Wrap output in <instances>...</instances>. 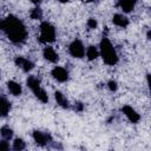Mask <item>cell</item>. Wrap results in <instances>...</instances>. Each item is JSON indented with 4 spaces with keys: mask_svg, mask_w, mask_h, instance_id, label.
Listing matches in <instances>:
<instances>
[{
    "mask_svg": "<svg viewBox=\"0 0 151 151\" xmlns=\"http://www.w3.org/2000/svg\"><path fill=\"white\" fill-rule=\"evenodd\" d=\"M0 134L2 137V139H6V140H11L12 137H13V130L8 126H2L0 129Z\"/></svg>",
    "mask_w": 151,
    "mask_h": 151,
    "instance_id": "17",
    "label": "cell"
},
{
    "mask_svg": "<svg viewBox=\"0 0 151 151\" xmlns=\"http://www.w3.org/2000/svg\"><path fill=\"white\" fill-rule=\"evenodd\" d=\"M87 27L88 28H91V29H93V28H97V26H98V22H97V20L96 19H93V18H90L88 20H87Z\"/></svg>",
    "mask_w": 151,
    "mask_h": 151,
    "instance_id": "20",
    "label": "cell"
},
{
    "mask_svg": "<svg viewBox=\"0 0 151 151\" xmlns=\"http://www.w3.org/2000/svg\"><path fill=\"white\" fill-rule=\"evenodd\" d=\"M84 1H94V0H84Z\"/></svg>",
    "mask_w": 151,
    "mask_h": 151,
    "instance_id": "26",
    "label": "cell"
},
{
    "mask_svg": "<svg viewBox=\"0 0 151 151\" xmlns=\"http://www.w3.org/2000/svg\"><path fill=\"white\" fill-rule=\"evenodd\" d=\"M51 76L59 83H65L68 80V71L61 66H55L51 71Z\"/></svg>",
    "mask_w": 151,
    "mask_h": 151,
    "instance_id": "6",
    "label": "cell"
},
{
    "mask_svg": "<svg viewBox=\"0 0 151 151\" xmlns=\"http://www.w3.org/2000/svg\"><path fill=\"white\" fill-rule=\"evenodd\" d=\"M27 86L31 88V91L33 92V94H34L41 103H47V101H48V96H47L46 91L41 87L39 78H37L35 76H29V77L27 78Z\"/></svg>",
    "mask_w": 151,
    "mask_h": 151,
    "instance_id": "3",
    "label": "cell"
},
{
    "mask_svg": "<svg viewBox=\"0 0 151 151\" xmlns=\"http://www.w3.org/2000/svg\"><path fill=\"white\" fill-rule=\"evenodd\" d=\"M31 18L34 19V20H39L42 18V11L40 9V7H34L32 11H31Z\"/></svg>",
    "mask_w": 151,
    "mask_h": 151,
    "instance_id": "19",
    "label": "cell"
},
{
    "mask_svg": "<svg viewBox=\"0 0 151 151\" xmlns=\"http://www.w3.org/2000/svg\"><path fill=\"white\" fill-rule=\"evenodd\" d=\"M112 22H113L116 26H118V27L125 28V27L129 25V19H127V17L124 15L123 13H116V14L113 15V18H112Z\"/></svg>",
    "mask_w": 151,
    "mask_h": 151,
    "instance_id": "11",
    "label": "cell"
},
{
    "mask_svg": "<svg viewBox=\"0 0 151 151\" xmlns=\"http://www.w3.org/2000/svg\"><path fill=\"white\" fill-rule=\"evenodd\" d=\"M12 147H13V150H17V151L24 150V149L26 147V143H25L24 139H21V138H15L14 142H13Z\"/></svg>",
    "mask_w": 151,
    "mask_h": 151,
    "instance_id": "18",
    "label": "cell"
},
{
    "mask_svg": "<svg viewBox=\"0 0 151 151\" xmlns=\"http://www.w3.org/2000/svg\"><path fill=\"white\" fill-rule=\"evenodd\" d=\"M99 54L101 55L104 63L107 64V65L113 66L118 61V54H117L114 47L112 46L111 41L106 37H104L101 39V41H100V45H99Z\"/></svg>",
    "mask_w": 151,
    "mask_h": 151,
    "instance_id": "2",
    "label": "cell"
},
{
    "mask_svg": "<svg viewBox=\"0 0 151 151\" xmlns=\"http://www.w3.org/2000/svg\"><path fill=\"white\" fill-rule=\"evenodd\" d=\"M136 4H137V0H119L118 6L124 13H129L134 8Z\"/></svg>",
    "mask_w": 151,
    "mask_h": 151,
    "instance_id": "12",
    "label": "cell"
},
{
    "mask_svg": "<svg viewBox=\"0 0 151 151\" xmlns=\"http://www.w3.org/2000/svg\"><path fill=\"white\" fill-rule=\"evenodd\" d=\"M55 28L52 24L48 21H44L40 25V35H39V41L42 44H51L55 40Z\"/></svg>",
    "mask_w": 151,
    "mask_h": 151,
    "instance_id": "4",
    "label": "cell"
},
{
    "mask_svg": "<svg viewBox=\"0 0 151 151\" xmlns=\"http://www.w3.org/2000/svg\"><path fill=\"white\" fill-rule=\"evenodd\" d=\"M7 88H8V91H9L13 96H15V97L20 96V94H21V92H22L21 85H20L19 83L14 81V80H9V81L7 83Z\"/></svg>",
    "mask_w": 151,
    "mask_h": 151,
    "instance_id": "13",
    "label": "cell"
},
{
    "mask_svg": "<svg viewBox=\"0 0 151 151\" xmlns=\"http://www.w3.org/2000/svg\"><path fill=\"white\" fill-rule=\"evenodd\" d=\"M68 52L73 58H83L85 55V47L80 40H73L68 46Z\"/></svg>",
    "mask_w": 151,
    "mask_h": 151,
    "instance_id": "5",
    "label": "cell"
},
{
    "mask_svg": "<svg viewBox=\"0 0 151 151\" xmlns=\"http://www.w3.org/2000/svg\"><path fill=\"white\" fill-rule=\"evenodd\" d=\"M122 112L125 114V117L131 122V123H138L140 119V116L137 113V111L134 109H132L129 105H125L122 107Z\"/></svg>",
    "mask_w": 151,
    "mask_h": 151,
    "instance_id": "8",
    "label": "cell"
},
{
    "mask_svg": "<svg viewBox=\"0 0 151 151\" xmlns=\"http://www.w3.org/2000/svg\"><path fill=\"white\" fill-rule=\"evenodd\" d=\"M9 147H11V146H9L8 140H6V139L0 140V151H2V150H8Z\"/></svg>",
    "mask_w": 151,
    "mask_h": 151,
    "instance_id": "21",
    "label": "cell"
},
{
    "mask_svg": "<svg viewBox=\"0 0 151 151\" xmlns=\"http://www.w3.org/2000/svg\"><path fill=\"white\" fill-rule=\"evenodd\" d=\"M15 65L19 66L24 72H29L34 67V64L29 59L24 58V57H17L15 58Z\"/></svg>",
    "mask_w": 151,
    "mask_h": 151,
    "instance_id": "9",
    "label": "cell"
},
{
    "mask_svg": "<svg viewBox=\"0 0 151 151\" xmlns=\"http://www.w3.org/2000/svg\"><path fill=\"white\" fill-rule=\"evenodd\" d=\"M58 1H60V2H67V1H70V0H58Z\"/></svg>",
    "mask_w": 151,
    "mask_h": 151,
    "instance_id": "25",
    "label": "cell"
},
{
    "mask_svg": "<svg viewBox=\"0 0 151 151\" xmlns=\"http://www.w3.org/2000/svg\"><path fill=\"white\" fill-rule=\"evenodd\" d=\"M0 78H1V72H0Z\"/></svg>",
    "mask_w": 151,
    "mask_h": 151,
    "instance_id": "27",
    "label": "cell"
},
{
    "mask_svg": "<svg viewBox=\"0 0 151 151\" xmlns=\"http://www.w3.org/2000/svg\"><path fill=\"white\" fill-rule=\"evenodd\" d=\"M85 54H86V58L90 61H92V60H94V59H97L99 57V50L96 46H88L85 50Z\"/></svg>",
    "mask_w": 151,
    "mask_h": 151,
    "instance_id": "16",
    "label": "cell"
},
{
    "mask_svg": "<svg viewBox=\"0 0 151 151\" xmlns=\"http://www.w3.org/2000/svg\"><path fill=\"white\" fill-rule=\"evenodd\" d=\"M74 110L76 111H83L84 110V105L81 104V103H76V105H74Z\"/></svg>",
    "mask_w": 151,
    "mask_h": 151,
    "instance_id": "23",
    "label": "cell"
},
{
    "mask_svg": "<svg viewBox=\"0 0 151 151\" xmlns=\"http://www.w3.org/2000/svg\"><path fill=\"white\" fill-rule=\"evenodd\" d=\"M0 29L4 31L8 39L14 44H21L27 38V31L25 28V25L13 15H9L1 21Z\"/></svg>",
    "mask_w": 151,
    "mask_h": 151,
    "instance_id": "1",
    "label": "cell"
},
{
    "mask_svg": "<svg viewBox=\"0 0 151 151\" xmlns=\"http://www.w3.org/2000/svg\"><path fill=\"white\" fill-rule=\"evenodd\" d=\"M42 55H44V58L47 60V61H50V63H57L58 60H59V55H58V53L55 52V50L53 48V47H50V46H47V47H45L44 48V51H42Z\"/></svg>",
    "mask_w": 151,
    "mask_h": 151,
    "instance_id": "10",
    "label": "cell"
},
{
    "mask_svg": "<svg viewBox=\"0 0 151 151\" xmlns=\"http://www.w3.org/2000/svg\"><path fill=\"white\" fill-rule=\"evenodd\" d=\"M9 111H11V103L5 97L0 96V116L5 117L9 113Z\"/></svg>",
    "mask_w": 151,
    "mask_h": 151,
    "instance_id": "15",
    "label": "cell"
},
{
    "mask_svg": "<svg viewBox=\"0 0 151 151\" xmlns=\"http://www.w3.org/2000/svg\"><path fill=\"white\" fill-rule=\"evenodd\" d=\"M107 86H109L110 91H117V88H118V85H117V83L114 80H110L107 83Z\"/></svg>",
    "mask_w": 151,
    "mask_h": 151,
    "instance_id": "22",
    "label": "cell"
},
{
    "mask_svg": "<svg viewBox=\"0 0 151 151\" xmlns=\"http://www.w3.org/2000/svg\"><path fill=\"white\" fill-rule=\"evenodd\" d=\"M32 136H33L34 142H35L38 145H40V146H45V145H47L48 143L52 142V137H51V134L47 133V132L34 131Z\"/></svg>",
    "mask_w": 151,
    "mask_h": 151,
    "instance_id": "7",
    "label": "cell"
},
{
    "mask_svg": "<svg viewBox=\"0 0 151 151\" xmlns=\"http://www.w3.org/2000/svg\"><path fill=\"white\" fill-rule=\"evenodd\" d=\"M31 1H32V2L34 4V5H37V6H38V5H39V4L41 2V0H31Z\"/></svg>",
    "mask_w": 151,
    "mask_h": 151,
    "instance_id": "24",
    "label": "cell"
},
{
    "mask_svg": "<svg viewBox=\"0 0 151 151\" xmlns=\"http://www.w3.org/2000/svg\"><path fill=\"white\" fill-rule=\"evenodd\" d=\"M54 98H55V101L59 106H61L63 109H68L70 107V103L67 100V98L64 96V93H61L60 91H55L54 92Z\"/></svg>",
    "mask_w": 151,
    "mask_h": 151,
    "instance_id": "14",
    "label": "cell"
}]
</instances>
